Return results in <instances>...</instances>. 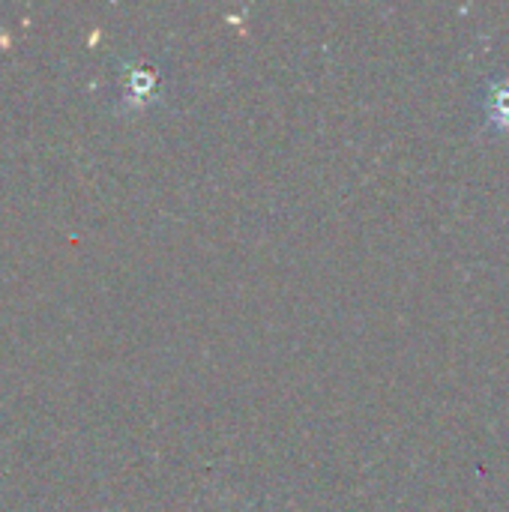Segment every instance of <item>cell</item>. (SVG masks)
<instances>
[{
  "instance_id": "6da1fadb",
  "label": "cell",
  "mask_w": 509,
  "mask_h": 512,
  "mask_svg": "<svg viewBox=\"0 0 509 512\" xmlns=\"http://www.w3.org/2000/svg\"><path fill=\"white\" fill-rule=\"evenodd\" d=\"M480 111H483L486 129L509 135V75L486 81L483 96H480Z\"/></svg>"
}]
</instances>
